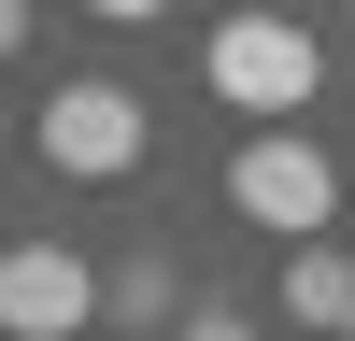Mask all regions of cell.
<instances>
[{"mask_svg":"<svg viewBox=\"0 0 355 341\" xmlns=\"http://www.w3.org/2000/svg\"><path fill=\"white\" fill-rule=\"evenodd\" d=\"M227 199H242V227H270V242H327L355 185H341V157L313 128H256L242 157H227Z\"/></svg>","mask_w":355,"mask_h":341,"instance_id":"obj_1","label":"cell"},{"mask_svg":"<svg viewBox=\"0 0 355 341\" xmlns=\"http://www.w3.org/2000/svg\"><path fill=\"white\" fill-rule=\"evenodd\" d=\"M199 71H214V100H227V114H299L313 85H327V43H313L299 15H227Z\"/></svg>","mask_w":355,"mask_h":341,"instance_id":"obj_2","label":"cell"},{"mask_svg":"<svg viewBox=\"0 0 355 341\" xmlns=\"http://www.w3.org/2000/svg\"><path fill=\"white\" fill-rule=\"evenodd\" d=\"M28 157H43L57 185H114V170H142V100H128V85H100V71L57 85V100L28 114Z\"/></svg>","mask_w":355,"mask_h":341,"instance_id":"obj_3","label":"cell"},{"mask_svg":"<svg viewBox=\"0 0 355 341\" xmlns=\"http://www.w3.org/2000/svg\"><path fill=\"white\" fill-rule=\"evenodd\" d=\"M100 299H114V284L85 270L71 242H15V256H0V341H71Z\"/></svg>","mask_w":355,"mask_h":341,"instance_id":"obj_4","label":"cell"},{"mask_svg":"<svg viewBox=\"0 0 355 341\" xmlns=\"http://www.w3.org/2000/svg\"><path fill=\"white\" fill-rule=\"evenodd\" d=\"M270 299H284L299 341H341V327H355V256H341V242H284V284H270Z\"/></svg>","mask_w":355,"mask_h":341,"instance_id":"obj_5","label":"cell"},{"mask_svg":"<svg viewBox=\"0 0 355 341\" xmlns=\"http://www.w3.org/2000/svg\"><path fill=\"white\" fill-rule=\"evenodd\" d=\"M100 313H128V327H157V313H171V270H157V256H142V270H114V299Z\"/></svg>","mask_w":355,"mask_h":341,"instance_id":"obj_6","label":"cell"},{"mask_svg":"<svg viewBox=\"0 0 355 341\" xmlns=\"http://www.w3.org/2000/svg\"><path fill=\"white\" fill-rule=\"evenodd\" d=\"M185 341H256V313H185Z\"/></svg>","mask_w":355,"mask_h":341,"instance_id":"obj_7","label":"cell"},{"mask_svg":"<svg viewBox=\"0 0 355 341\" xmlns=\"http://www.w3.org/2000/svg\"><path fill=\"white\" fill-rule=\"evenodd\" d=\"M85 15H100V28H142V15H171V0H85Z\"/></svg>","mask_w":355,"mask_h":341,"instance_id":"obj_8","label":"cell"},{"mask_svg":"<svg viewBox=\"0 0 355 341\" xmlns=\"http://www.w3.org/2000/svg\"><path fill=\"white\" fill-rule=\"evenodd\" d=\"M0 57H28V0H0Z\"/></svg>","mask_w":355,"mask_h":341,"instance_id":"obj_9","label":"cell"},{"mask_svg":"<svg viewBox=\"0 0 355 341\" xmlns=\"http://www.w3.org/2000/svg\"><path fill=\"white\" fill-rule=\"evenodd\" d=\"M341 185H355V142H341Z\"/></svg>","mask_w":355,"mask_h":341,"instance_id":"obj_10","label":"cell"},{"mask_svg":"<svg viewBox=\"0 0 355 341\" xmlns=\"http://www.w3.org/2000/svg\"><path fill=\"white\" fill-rule=\"evenodd\" d=\"M341 341H355V327H341Z\"/></svg>","mask_w":355,"mask_h":341,"instance_id":"obj_11","label":"cell"}]
</instances>
